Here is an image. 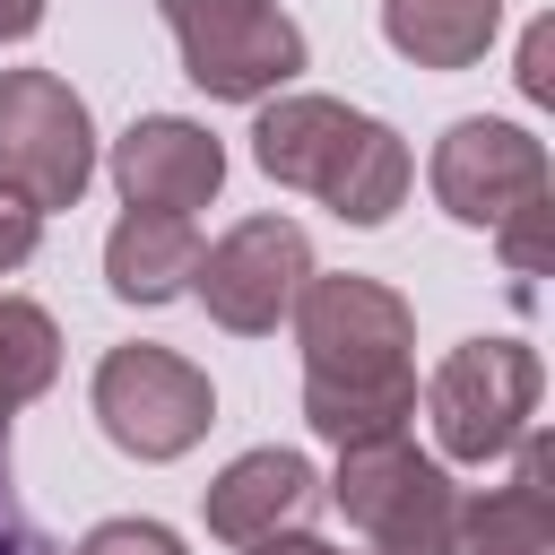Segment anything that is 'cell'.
I'll list each match as a JSON object with an SVG mask.
<instances>
[{
  "mask_svg": "<svg viewBox=\"0 0 555 555\" xmlns=\"http://www.w3.org/2000/svg\"><path fill=\"white\" fill-rule=\"evenodd\" d=\"M520 468L503 486H486L477 503H460V546L468 555H555V486H546V434L529 425Z\"/></svg>",
  "mask_w": 555,
  "mask_h": 555,
  "instance_id": "obj_12",
  "label": "cell"
},
{
  "mask_svg": "<svg viewBox=\"0 0 555 555\" xmlns=\"http://www.w3.org/2000/svg\"><path fill=\"white\" fill-rule=\"evenodd\" d=\"M338 512L364 538V555H451L460 546V494L442 460H425L408 434L347 442L338 451Z\"/></svg>",
  "mask_w": 555,
  "mask_h": 555,
  "instance_id": "obj_3",
  "label": "cell"
},
{
  "mask_svg": "<svg viewBox=\"0 0 555 555\" xmlns=\"http://www.w3.org/2000/svg\"><path fill=\"white\" fill-rule=\"evenodd\" d=\"M546 43H555L546 26H529V43H520V95H529V104H546V95H555V69H546Z\"/></svg>",
  "mask_w": 555,
  "mask_h": 555,
  "instance_id": "obj_19",
  "label": "cell"
},
{
  "mask_svg": "<svg viewBox=\"0 0 555 555\" xmlns=\"http://www.w3.org/2000/svg\"><path fill=\"white\" fill-rule=\"evenodd\" d=\"M304 278H312V243H304V225H295V217H243L234 234H217V243L199 251L191 295L208 304L217 330H234V338H269V330L295 312Z\"/></svg>",
  "mask_w": 555,
  "mask_h": 555,
  "instance_id": "obj_8",
  "label": "cell"
},
{
  "mask_svg": "<svg viewBox=\"0 0 555 555\" xmlns=\"http://www.w3.org/2000/svg\"><path fill=\"white\" fill-rule=\"evenodd\" d=\"M199 269V225L173 208H121V225L104 234V286L121 304H173L191 295Z\"/></svg>",
  "mask_w": 555,
  "mask_h": 555,
  "instance_id": "obj_13",
  "label": "cell"
},
{
  "mask_svg": "<svg viewBox=\"0 0 555 555\" xmlns=\"http://www.w3.org/2000/svg\"><path fill=\"white\" fill-rule=\"evenodd\" d=\"M113 182H121L130 208H173V217H191V208L217 199L225 147H217L199 121H182V113H147V121H130V130L113 139Z\"/></svg>",
  "mask_w": 555,
  "mask_h": 555,
  "instance_id": "obj_10",
  "label": "cell"
},
{
  "mask_svg": "<svg viewBox=\"0 0 555 555\" xmlns=\"http://www.w3.org/2000/svg\"><path fill=\"white\" fill-rule=\"evenodd\" d=\"M538 382L546 373L520 338H460L425 382V416H434L442 460H468V468L503 460L538 416Z\"/></svg>",
  "mask_w": 555,
  "mask_h": 555,
  "instance_id": "obj_4",
  "label": "cell"
},
{
  "mask_svg": "<svg viewBox=\"0 0 555 555\" xmlns=\"http://www.w3.org/2000/svg\"><path fill=\"white\" fill-rule=\"evenodd\" d=\"M95 425L130 460H182L217 425V390H208V373L191 356L139 338V347H113L95 364Z\"/></svg>",
  "mask_w": 555,
  "mask_h": 555,
  "instance_id": "obj_6",
  "label": "cell"
},
{
  "mask_svg": "<svg viewBox=\"0 0 555 555\" xmlns=\"http://www.w3.org/2000/svg\"><path fill=\"white\" fill-rule=\"evenodd\" d=\"M95 182V121L69 78L52 69H0V191H17L35 217L78 208Z\"/></svg>",
  "mask_w": 555,
  "mask_h": 555,
  "instance_id": "obj_5",
  "label": "cell"
},
{
  "mask_svg": "<svg viewBox=\"0 0 555 555\" xmlns=\"http://www.w3.org/2000/svg\"><path fill=\"white\" fill-rule=\"evenodd\" d=\"M295 338H304V416L321 442H382L408 434L416 416V321L390 286L373 278H304L295 295Z\"/></svg>",
  "mask_w": 555,
  "mask_h": 555,
  "instance_id": "obj_1",
  "label": "cell"
},
{
  "mask_svg": "<svg viewBox=\"0 0 555 555\" xmlns=\"http://www.w3.org/2000/svg\"><path fill=\"white\" fill-rule=\"evenodd\" d=\"M546 191V147L520 130V121H451L442 147H434V199L460 217V225H503L520 199Z\"/></svg>",
  "mask_w": 555,
  "mask_h": 555,
  "instance_id": "obj_9",
  "label": "cell"
},
{
  "mask_svg": "<svg viewBox=\"0 0 555 555\" xmlns=\"http://www.w3.org/2000/svg\"><path fill=\"white\" fill-rule=\"evenodd\" d=\"M52 373H61V330H52V312L26 304V295H0V416L26 408L35 390H52Z\"/></svg>",
  "mask_w": 555,
  "mask_h": 555,
  "instance_id": "obj_15",
  "label": "cell"
},
{
  "mask_svg": "<svg viewBox=\"0 0 555 555\" xmlns=\"http://www.w3.org/2000/svg\"><path fill=\"white\" fill-rule=\"evenodd\" d=\"M251 156L269 182L312 191L347 225H390L408 199V139L373 113H347L338 95H260Z\"/></svg>",
  "mask_w": 555,
  "mask_h": 555,
  "instance_id": "obj_2",
  "label": "cell"
},
{
  "mask_svg": "<svg viewBox=\"0 0 555 555\" xmlns=\"http://www.w3.org/2000/svg\"><path fill=\"white\" fill-rule=\"evenodd\" d=\"M243 555H338V546H321V538H304V529H278V538H251Z\"/></svg>",
  "mask_w": 555,
  "mask_h": 555,
  "instance_id": "obj_20",
  "label": "cell"
},
{
  "mask_svg": "<svg viewBox=\"0 0 555 555\" xmlns=\"http://www.w3.org/2000/svg\"><path fill=\"white\" fill-rule=\"evenodd\" d=\"M382 35L416 69H477L503 35V0H382Z\"/></svg>",
  "mask_w": 555,
  "mask_h": 555,
  "instance_id": "obj_14",
  "label": "cell"
},
{
  "mask_svg": "<svg viewBox=\"0 0 555 555\" xmlns=\"http://www.w3.org/2000/svg\"><path fill=\"white\" fill-rule=\"evenodd\" d=\"M35 234H43V217H35L17 191H0V278H9V269L35 251Z\"/></svg>",
  "mask_w": 555,
  "mask_h": 555,
  "instance_id": "obj_18",
  "label": "cell"
},
{
  "mask_svg": "<svg viewBox=\"0 0 555 555\" xmlns=\"http://www.w3.org/2000/svg\"><path fill=\"white\" fill-rule=\"evenodd\" d=\"M546 225H555V199H546V191H538V199H520V208L494 225V243H503L512 278H538V269H546Z\"/></svg>",
  "mask_w": 555,
  "mask_h": 555,
  "instance_id": "obj_16",
  "label": "cell"
},
{
  "mask_svg": "<svg viewBox=\"0 0 555 555\" xmlns=\"http://www.w3.org/2000/svg\"><path fill=\"white\" fill-rule=\"evenodd\" d=\"M191 87L225 95V104H260L304 69V26L278 0H156Z\"/></svg>",
  "mask_w": 555,
  "mask_h": 555,
  "instance_id": "obj_7",
  "label": "cell"
},
{
  "mask_svg": "<svg viewBox=\"0 0 555 555\" xmlns=\"http://www.w3.org/2000/svg\"><path fill=\"white\" fill-rule=\"evenodd\" d=\"M312 494H321L312 460H304V451H278V442H269V451H243V460H225V468H217V486L199 494V512H208V529H217L225 546H251V538L304 529Z\"/></svg>",
  "mask_w": 555,
  "mask_h": 555,
  "instance_id": "obj_11",
  "label": "cell"
},
{
  "mask_svg": "<svg viewBox=\"0 0 555 555\" xmlns=\"http://www.w3.org/2000/svg\"><path fill=\"white\" fill-rule=\"evenodd\" d=\"M43 26V0H0V43H26Z\"/></svg>",
  "mask_w": 555,
  "mask_h": 555,
  "instance_id": "obj_21",
  "label": "cell"
},
{
  "mask_svg": "<svg viewBox=\"0 0 555 555\" xmlns=\"http://www.w3.org/2000/svg\"><path fill=\"white\" fill-rule=\"evenodd\" d=\"M78 555H182V538L156 529V520H104V529L78 538Z\"/></svg>",
  "mask_w": 555,
  "mask_h": 555,
  "instance_id": "obj_17",
  "label": "cell"
}]
</instances>
